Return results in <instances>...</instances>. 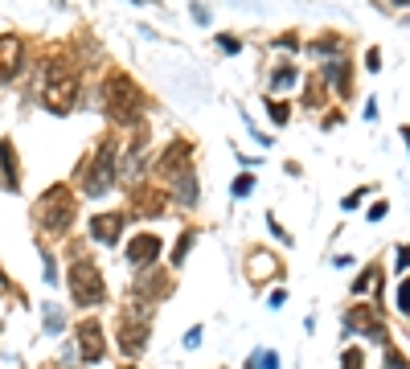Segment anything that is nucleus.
Here are the masks:
<instances>
[{
	"label": "nucleus",
	"instance_id": "1",
	"mask_svg": "<svg viewBox=\"0 0 410 369\" xmlns=\"http://www.w3.org/2000/svg\"><path fill=\"white\" fill-rule=\"evenodd\" d=\"M78 86H82V78H78V70H74L70 62H49L46 70V95H41V103H46L53 115H66L74 107V98H78Z\"/></svg>",
	"mask_w": 410,
	"mask_h": 369
},
{
	"label": "nucleus",
	"instance_id": "2",
	"mask_svg": "<svg viewBox=\"0 0 410 369\" xmlns=\"http://www.w3.org/2000/svg\"><path fill=\"white\" fill-rule=\"evenodd\" d=\"M74 209H78L74 193L66 189V185H53V189H46V197L33 205V218H37L41 230L62 234V230H70V226H74Z\"/></svg>",
	"mask_w": 410,
	"mask_h": 369
},
{
	"label": "nucleus",
	"instance_id": "3",
	"mask_svg": "<svg viewBox=\"0 0 410 369\" xmlns=\"http://www.w3.org/2000/svg\"><path fill=\"white\" fill-rule=\"evenodd\" d=\"M107 111L115 123H136L140 111H144V95L140 86L127 78V74H111L107 78Z\"/></svg>",
	"mask_w": 410,
	"mask_h": 369
},
{
	"label": "nucleus",
	"instance_id": "4",
	"mask_svg": "<svg viewBox=\"0 0 410 369\" xmlns=\"http://www.w3.org/2000/svg\"><path fill=\"white\" fill-rule=\"evenodd\" d=\"M70 299L78 308H95L107 299V283H103V271L95 267V259H74L70 267Z\"/></svg>",
	"mask_w": 410,
	"mask_h": 369
},
{
	"label": "nucleus",
	"instance_id": "5",
	"mask_svg": "<svg viewBox=\"0 0 410 369\" xmlns=\"http://www.w3.org/2000/svg\"><path fill=\"white\" fill-rule=\"evenodd\" d=\"M115 140H103L98 144V156L95 164H91V172L82 176V193L87 197H107V189H111V181H115Z\"/></svg>",
	"mask_w": 410,
	"mask_h": 369
},
{
	"label": "nucleus",
	"instance_id": "6",
	"mask_svg": "<svg viewBox=\"0 0 410 369\" xmlns=\"http://www.w3.org/2000/svg\"><path fill=\"white\" fill-rule=\"evenodd\" d=\"M144 344H148V316L140 312V308H127L123 320H120V349L127 353V357H136Z\"/></svg>",
	"mask_w": 410,
	"mask_h": 369
},
{
	"label": "nucleus",
	"instance_id": "7",
	"mask_svg": "<svg viewBox=\"0 0 410 369\" xmlns=\"http://www.w3.org/2000/svg\"><path fill=\"white\" fill-rule=\"evenodd\" d=\"M78 349H82V357L95 365L107 357V337H103V324L98 320H82L78 324Z\"/></svg>",
	"mask_w": 410,
	"mask_h": 369
},
{
	"label": "nucleus",
	"instance_id": "8",
	"mask_svg": "<svg viewBox=\"0 0 410 369\" xmlns=\"http://www.w3.org/2000/svg\"><path fill=\"white\" fill-rule=\"evenodd\" d=\"M21 58H25L21 37H13V33H0V82H13V78L21 74Z\"/></svg>",
	"mask_w": 410,
	"mask_h": 369
},
{
	"label": "nucleus",
	"instance_id": "9",
	"mask_svg": "<svg viewBox=\"0 0 410 369\" xmlns=\"http://www.w3.org/2000/svg\"><path fill=\"white\" fill-rule=\"evenodd\" d=\"M160 259V234H136L127 242V263L132 267H156Z\"/></svg>",
	"mask_w": 410,
	"mask_h": 369
},
{
	"label": "nucleus",
	"instance_id": "10",
	"mask_svg": "<svg viewBox=\"0 0 410 369\" xmlns=\"http://www.w3.org/2000/svg\"><path fill=\"white\" fill-rule=\"evenodd\" d=\"M123 214H98L95 221H91V238L95 242H103V246H115L120 242V234H123Z\"/></svg>",
	"mask_w": 410,
	"mask_h": 369
},
{
	"label": "nucleus",
	"instance_id": "11",
	"mask_svg": "<svg viewBox=\"0 0 410 369\" xmlns=\"http://www.w3.org/2000/svg\"><path fill=\"white\" fill-rule=\"evenodd\" d=\"M0 189H8V193L21 189V169L13 160V140H0Z\"/></svg>",
	"mask_w": 410,
	"mask_h": 369
},
{
	"label": "nucleus",
	"instance_id": "12",
	"mask_svg": "<svg viewBox=\"0 0 410 369\" xmlns=\"http://www.w3.org/2000/svg\"><path fill=\"white\" fill-rule=\"evenodd\" d=\"M132 214L136 218H156V214H165V193L160 189H152V185H140L136 189V205H132Z\"/></svg>",
	"mask_w": 410,
	"mask_h": 369
},
{
	"label": "nucleus",
	"instance_id": "13",
	"mask_svg": "<svg viewBox=\"0 0 410 369\" xmlns=\"http://www.w3.org/2000/svg\"><path fill=\"white\" fill-rule=\"evenodd\" d=\"M189 152H193V148L185 144V140H172L169 152H165V160H160V169L169 172V176H181V172H189V169H193V164H189Z\"/></svg>",
	"mask_w": 410,
	"mask_h": 369
},
{
	"label": "nucleus",
	"instance_id": "14",
	"mask_svg": "<svg viewBox=\"0 0 410 369\" xmlns=\"http://www.w3.org/2000/svg\"><path fill=\"white\" fill-rule=\"evenodd\" d=\"M275 271H279V259L267 254V250H255V254L246 259V279H250V283H263V279H271Z\"/></svg>",
	"mask_w": 410,
	"mask_h": 369
},
{
	"label": "nucleus",
	"instance_id": "15",
	"mask_svg": "<svg viewBox=\"0 0 410 369\" xmlns=\"http://www.w3.org/2000/svg\"><path fill=\"white\" fill-rule=\"evenodd\" d=\"M324 74L337 82V95H345L349 98V86H353V78H349V66H345V58H333L328 66H324Z\"/></svg>",
	"mask_w": 410,
	"mask_h": 369
},
{
	"label": "nucleus",
	"instance_id": "16",
	"mask_svg": "<svg viewBox=\"0 0 410 369\" xmlns=\"http://www.w3.org/2000/svg\"><path fill=\"white\" fill-rule=\"evenodd\" d=\"M177 201H185V205H197V181H193V169L177 176Z\"/></svg>",
	"mask_w": 410,
	"mask_h": 369
},
{
	"label": "nucleus",
	"instance_id": "17",
	"mask_svg": "<svg viewBox=\"0 0 410 369\" xmlns=\"http://www.w3.org/2000/svg\"><path fill=\"white\" fill-rule=\"evenodd\" d=\"M193 242H197V230H185V234L177 238V246H172V267H181V263H185V254L193 250Z\"/></svg>",
	"mask_w": 410,
	"mask_h": 369
},
{
	"label": "nucleus",
	"instance_id": "18",
	"mask_svg": "<svg viewBox=\"0 0 410 369\" xmlns=\"http://www.w3.org/2000/svg\"><path fill=\"white\" fill-rule=\"evenodd\" d=\"M369 287H382V267H369V271H361V279L353 283V295H365Z\"/></svg>",
	"mask_w": 410,
	"mask_h": 369
},
{
	"label": "nucleus",
	"instance_id": "19",
	"mask_svg": "<svg viewBox=\"0 0 410 369\" xmlns=\"http://www.w3.org/2000/svg\"><path fill=\"white\" fill-rule=\"evenodd\" d=\"M242 369H279V353H271V349H259V353H255V357H250V361H246Z\"/></svg>",
	"mask_w": 410,
	"mask_h": 369
},
{
	"label": "nucleus",
	"instance_id": "20",
	"mask_svg": "<svg viewBox=\"0 0 410 369\" xmlns=\"http://www.w3.org/2000/svg\"><path fill=\"white\" fill-rule=\"evenodd\" d=\"M291 82H295V70H291V66H275V70H271V86H275V91H283Z\"/></svg>",
	"mask_w": 410,
	"mask_h": 369
},
{
	"label": "nucleus",
	"instance_id": "21",
	"mask_svg": "<svg viewBox=\"0 0 410 369\" xmlns=\"http://www.w3.org/2000/svg\"><path fill=\"white\" fill-rule=\"evenodd\" d=\"M308 107H324V82L320 78H308V95H304Z\"/></svg>",
	"mask_w": 410,
	"mask_h": 369
},
{
	"label": "nucleus",
	"instance_id": "22",
	"mask_svg": "<svg viewBox=\"0 0 410 369\" xmlns=\"http://www.w3.org/2000/svg\"><path fill=\"white\" fill-rule=\"evenodd\" d=\"M337 49H345V37H320V41H312V53H337Z\"/></svg>",
	"mask_w": 410,
	"mask_h": 369
},
{
	"label": "nucleus",
	"instance_id": "23",
	"mask_svg": "<svg viewBox=\"0 0 410 369\" xmlns=\"http://www.w3.org/2000/svg\"><path fill=\"white\" fill-rule=\"evenodd\" d=\"M340 369H365V353H361V349H345Z\"/></svg>",
	"mask_w": 410,
	"mask_h": 369
},
{
	"label": "nucleus",
	"instance_id": "24",
	"mask_svg": "<svg viewBox=\"0 0 410 369\" xmlns=\"http://www.w3.org/2000/svg\"><path fill=\"white\" fill-rule=\"evenodd\" d=\"M267 115H271V119L279 123V127H283V123H288V103H275V98H267Z\"/></svg>",
	"mask_w": 410,
	"mask_h": 369
},
{
	"label": "nucleus",
	"instance_id": "25",
	"mask_svg": "<svg viewBox=\"0 0 410 369\" xmlns=\"http://www.w3.org/2000/svg\"><path fill=\"white\" fill-rule=\"evenodd\" d=\"M46 328H49V332H62V308L46 304Z\"/></svg>",
	"mask_w": 410,
	"mask_h": 369
},
{
	"label": "nucleus",
	"instance_id": "26",
	"mask_svg": "<svg viewBox=\"0 0 410 369\" xmlns=\"http://www.w3.org/2000/svg\"><path fill=\"white\" fill-rule=\"evenodd\" d=\"M398 312H402V316H410V279H402V283H398Z\"/></svg>",
	"mask_w": 410,
	"mask_h": 369
},
{
	"label": "nucleus",
	"instance_id": "27",
	"mask_svg": "<svg viewBox=\"0 0 410 369\" xmlns=\"http://www.w3.org/2000/svg\"><path fill=\"white\" fill-rule=\"evenodd\" d=\"M250 189H255V176H250V172L234 181V197H250Z\"/></svg>",
	"mask_w": 410,
	"mask_h": 369
},
{
	"label": "nucleus",
	"instance_id": "28",
	"mask_svg": "<svg viewBox=\"0 0 410 369\" xmlns=\"http://www.w3.org/2000/svg\"><path fill=\"white\" fill-rule=\"evenodd\" d=\"M386 369H410V361L402 357V353H394V349H390V353H386Z\"/></svg>",
	"mask_w": 410,
	"mask_h": 369
},
{
	"label": "nucleus",
	"instance_id": "29",
	"mask_svg": "<svg viewBox=\"0 0 410 369\" xmlns=\"http://www.w3.org/2000/svg\"><path fill=\"white\" fill-rule=\"evenodd\" d=\"M365 193H369V189H357V193H349V197H345V209H357Z\"/></svg>",
	"mask_w": 410,
	"mask_h": 369
},
{
	"label": "nucleus",
	"instance_id": "30",
	"mask_svg": "<svg viewBox=\"0 0 410 369\" xmlns=\"http://www.w3.org/2000/svg\"><path fill=\"white\" fill-rule=\"evenodd\" d=\"M394 263H398V271L410 267V246H398V259H394Z\"/></svg>",
	"mask_w": 410,
	"mask_h": 369
},
{
	"label": "nucleus",
	"instance_id": "31",
	"mask_svg": "<svg viewBox=\"0 0 410 369\" xmlns=\"http://www.w3.org/2000/svg\"><path fill=\"white\" fill-rule=\"evenodd\" d=\"M217 46L226 49V53H238V37H217Z\"/></svg>",
	"mask_w": 410,
	"mask_h": 369
},
{
	"label": "nucleus",
	"instance_id": "32",
	"mask_svg": "<svg viewBox=\"0 0 410 369\" xmlns=\"http://www.w3.org/2000/svg\"><path fill=\"white\" fill-rule=\"evenodd\" d=\"M365 66H369V70H382V53H378V49H369V58H365Z\"/></svg>",
	"mask_w": 410,
	"mask_h": 369
},
{
	"label": "nucleus",
	"instance_id": "33",
	"mask_svg": "<svg viewBox=\"0 0 410 369\" xmlns=\"http://www.w3.org/2000/svg\"><path fill=\"white\" fill-rule=\"evenodd\" d=\"M378 218H386V201H378V205H369V221H378Z\"/></svg>",
	"mask_w": 410,
	"mask_h": 369
},
{
	"label": "nucleus",
	"instance_id": "34",
	"mask_svg": "<svg viewBox=\"0 0 410 369\" xmlns=\"http://www.w3.org/2000/svg\"><path fill=\"white\" fill-rule=\"evenodd\" d=\"M283 304H288V292H283V287H279V292L271 295V308H283Z\"/></svg>",
	"mask_w": 410,
	"mask_h": 369
},
{
	"label": "nucleus",
	"instance_id": "35",
	"mask_svg": "<svg viewBox=\"0 0 410 369\" xmlns=\"http://www.w3.org/2000/svg\"><path fill=\"white\" fill-rule=\"evenodd\" d=\"M53 279H58V267H53V259L46 254V283H53Z\"/></svg>",
	"mask_w": 410,
	"mask_h": 369
},
{
	"label": "nucleus",
	"instance_id": "36",
	"mask_svg": "<svg viewBox=\"0 0 410 369\" xmlns=\"http://www.w3.org/2000/svg\"><path fill=\"white\" fill-rule=\"evenodd\" d=\"M193 17H197L201 25H210V13H205V4H193Z\"/></svg>",
	"mask_w": 410,
	"mask_h": 369
},
{
	"label": "nucleus",
	"instance_id": "37",
	"mask_svg": "<svg viewBox=\"0 0 410 369\" xmlns=\"http://www.w3.org/2000/svg\"><path fill=\"white\" fill-rule=\"evenodd\" d=\"M402 140H406V148H410V127H402Z\"/></svg>",
	"mask_w": 410,
	"mask_h": 369
},
{
	"label": "nucleus",
	"instance_id": "38",
	"mask_svg": "<svg viewBox=\"0 0 410 369\" xmlns=\"http://www.w3.org/2000/svg\"><path fill=\"white\" fill-rule=\"evenodd\" d=\"M394 4H410V0H394Z\"/></svg>",
	"mask_w": 410,
	"mask_h": 369
},
{
	"label": "nucleus",
	"instance_id": "39",
	"mask_svg": "<svg viewBox=\"0 0 410 369\" xmlns=\"http://www.w3.org/2000/svg\"><path fill=\"white\" fill-rule=\"evenodd\" d=\"M123 369H136V365H123Z\"/></svg>",
	"mask_w": 410,
	"mask_h": 369
}]
</instances>
